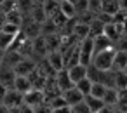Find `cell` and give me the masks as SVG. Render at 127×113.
I'll list each match as a JSON object with an SVG mask.
<instances>
[{
    "instance_id": "cell-1",
    "label": "cell",
    "mask_w": 127,
    "mask_h": 113,
    "mask_svg": "<svg viewBox=\"0 0 127 113\" xmlns=\"http://www.w3.org/2000/svg\"><path fill=\"white\" fill-rule=\"evenodd\" d=\"M115 54H117V47H111V49H108V51L97 52V54H94L91 64L96 66V68H99V70H111V68H113Z\"/></svg>"
},
{
    "instance_id": "cell-2",
    "label": "cell",
    "mask_w": 127,
    "mask_h": 113,
    "mask_svg": "<svg viewBox=\"0 0 127 113\" xmlns=\"http://www.w3.org/2000/svg\"><path fill=\"white\" fill-rule=\"evenodd\" d=\"M78 47H80V63L89 66L94 57V37H87L80 40Z\"/></svg>"
},
{
    "instance_id": "cell-3",
    "label": "cell",
    "mask_w": 127,
    "mask_h": 113,
    "mask_svg": "<svg viewBox=\"0 0 127 113\" xmlns=\"http://www.w3.org/2000/svg\"><path fill=\"white\" fill-rule=\"evenodd\" d=\"M2 104H5L7 108H16V106H23L25 104V94L16 90L14 87L7 90L5 97L2 99Z\"/></svg>"
},
{
    "instance_id": "cell-4",
    "label": "cell",
    "mask_w": 127,
    "mask_h": 113,
    "mask_svg": "<svg viewBox=\"0 0 127 113\" xmlns=\"http://www.w3.org/2000/svg\"><path fill=\"white\" fill-rule=\"evenodd\" d=\"M37 63L33 61V57H23L16 66H14V71L16 75H25V77H30L35 70H37Z\"/></svg>"
},
{
    "instance_id": "cell-5",
    "label": "cell",
    "mask_w": 127,
    "mask_h": 113,
    "mask_svg": "<svg viewBox=\"0 0 127 113\" xmlns=\"http://www.w3.org/2000/svg\"><path fill=\"white\" fill-rule=\"evenodd\" d=\"M16 71L12 66H7V64H0V84H4L5 87L12 89L14 87V82H16Z\"/></svg>"
},
{
    "instance_id": "cell-6",
    "label": "cell",
    "mask_w": 127,
    "mask_h": 113,
    "mask_svg": "<svg viewBox=\"0 0 127 113\" xmlns=\"http://www.w3.org/2000/svg\"><path fill=\"white\" fill-rule=\"evenodd\" d=\"M25 103L30 104V106H38L42 103H45V92L44 89H32L30 92L25 94Z\"/></svg>"
},
{
    "instance_id": "cell-7",
    "label": "cell",
    "mask_w": 127,
    "mask_h": 113,
    "mask_svg": "<svg viewBox=\"0 0 127 113\" xmlns=\"http://www.w3.org/2000/svg\"><path fill=\"white\" fill-rule=\"evenodd\" d=\"M63 97H64V101H66L70 106H75V104L82 103L85 96L78 90V87H77V85H73V87H70V89H66V90L63 92Z\"/></svg>"
},
{
    "instance_id": "cell-8",
    "label": "cell",
    "mask_w": 127,
    "mask_h": 113,
    "mask_svg": "<svg viewBox=\"0 0 127 113\" xmlns=\"http://www.w3.org/2000/svg\"><path fill=\"white\" fill-rule=\"evenodd\" d=\"M56 84H58V87L61 89V92H64L66 89H70V87L75 85V82L71 80V77H70V73H68L66 68H63V70H59V71L56 73Z\"/></svg>"
},
{
    "instance_id": "cell-9",
    "label": "cell",
    "mask_w": 127,
    "mask_h": 113,
    "mask_svg": "<svg viewBox=\"0 0 127 113\" xmlns=\"http://www.w3.org/2000/svg\"><path fill=\"white\" fill-rule=\"evenodd\" d=\"M115 47V44L104 35V33H99V35H94V54L97 52H103V51H108Z\"/></svg>"
},
{
    "instance_id": "cell-10",
    "label": "cell",
    "mask_w": 127,
    "mask_h": 113,
    "mask_svg": "<svg viewBox=\"0 0 127 113\" xmlns=\"http://www.w3.org/2000/svg\"><path fill=\"white\" fill-rule=\"evenodd\" d=\"M68 70V73H70V77H71V80L77 84V82H80L82 78H85L87 75H89V66L87 64H82V63H78V64H75V66H70V68H66Z\"/></svg>"
},
{
    "instance_id": "cell-11",
    "label": "cell",
    "mask_w": 127,
    "mask_h": 113,
    "mask_svg": "<svg viewBox=\"0 0 127 113\" xmlns=\"http://www.w3.org/2000/svg\"><path fill=\"white\" fill-rule=\"evenodd\" d=\"M47 61H49V64H51L56 71H59V70L66 68V66H64V56H63V52H61V51L49 52V54H47Z\"/></svg>"
},
{
    "instance_id": "cell-12",
    "label": "cell",
    "mask_w": 127,
    "mask_h": 113,
    "mask_svg": "<svg viewBox=\"0 0 127 113\" xmlns=\"http://www.w3.org/2000/svg\"><path fill=\"white\" fill-rule=\"evenodd\" d=\"M127 68V51L125 49H117L115 59H113V71H124Z\"/></svg>"
},
{
    "instance_id": "cell-13",
    "label": "cell",
    "mask_w": 127,
    "mask_h": 113,
    "mask_svg": "<svg viewBox=\"0 0 127 113\" xmlns=\"http://www.w3.org/2000/svg\"><path fill=\"white\" fill-rule=\"evenodd\" d=\"M25 56L19 52V51H16V49H9V51H5V54H4V64H7V66H16L21 59H23Z\"/></svg>"
},
{
    "instance_id": "cell-14",
    "label": "cell",
    "mask_w": 127,
    "mask_h": 113,
    "mask_svg": "<svg viewBox=\"0 0 127 113\" xmlns=\"http://www.w3.org/2000/svg\"><path fill=\"white\" fill-rule=\"evenodd\" d=\"M14 89L19 90V92H23V94H26V92H30V90L33 89V84H32L30 77L18 75V77H16V82H14Z\"/></svg>"
},
{
    "instance_id": "cell-15",
    "label": "cell",
    "mask_w": 127,
    "mask_h": 113,
    "mask_svg": "<svg viewBox=\"0 0 127 113\" xmlns=\"http://www.w3.org/2000/svg\"><path fill=\"white\" fill-rule=\"evenodd\" d=\"M84 101L87 103V106L91 108V111H92V113H99V111H101V110L106 106L104 99H101V97H96V96H92V94L85 96V97H84Z\"/></svg>"
},
{
    "instance_id": "cell-16",
    "label": "cell",
    "mask_w": 127,
    "mask_h": 113,
    "mask_svg": "<svg viewBox=\"0 0 127 113\" xmlns=\"http://www.w3.org/2000/svg\"><path fill=\"white\" fill-rule=\"evenodd\" d=\"M44 11L47 14V18H54L56 14L61 12V2H58V0H44Z\"/></svg>"
},
{
    "instance_id": "cell-17",
    "label": "cell",
    "mask_w": 127,
    "mask_h": 113,
    "mask_svg": "<svg viewBox=\"0 0 127 113\" xmlns=\"http://www.w3.org/2000/svg\"><path fill=\"white\" fill-rule=\"evenodd\" d=\"M78 19V18H77ZM73 35L78 38V40H84L87 37H91V25L87 23H82V21H77L75 25V30H73Z\"/></svg>"
},
{
    "instance_id": "cell-18",
    "label": "cell",
    "mask_w": 127,
    "mask_h": 113,
    "mask_svg": "<svg viewBox=\"0 0 127 113\" xmlns=\"http://www.w3.org/2000/svg\"><path fill=\"white\" fill-rule=\"evenodd\" d=\"M113 87L118 90L127 89V73L125 71H113Z\"/></svg>"
},
{
    "instance_id": "cell-19",
    "label": "cell",
    "mask_w": 127,
    "mask_h": 113,
    "mask_svg": "<svg viewBox=\"0 0 127 113\" xmlns=\"http://www.w3.org/2000/svg\"><path fill=\"white\" fill-rule=\"evenodd\" d=\"M61 12L68 18V19H73L78 16V11L75 7L73 2H68V0H61Z\"/></svg>"
},
{
    "instance_id": "cell-20",
    "label": "cell",
    "mask_w": 127,
    "mask_h": 113,
    "mask_svg": "<svg viewBox=\"0 0 127 113\" xmlns=\"http://www.w3.org/2000/svg\"><path fill=\"white\" fill-rule=\"evenodd\" d=\"M18 35H12V33H7V31H2L0 30V49L2 51H9L14 44Z\"/></svg>"
},
{
    "instance_id": "cell-21",
    "label": "cell",
    "mask_w": 127,
    "mask_h": 113,
    "mask_svg": "<svg viewBox=\"0 0 127 113\" xmlns=\"http://www.w3.org/2000/svg\"><path fill=\"white\" fill-rule=\"evenodd\" d=\"M118 11H122L118 0H103V12H106L110 16H115Z\"/></svg>"
},
{
    "instance_id": "cell-22",
    "label": "cell",
    "mask_w": 127,
    "mask_h": 113,
    "mask_svg": "<svg viewBox=\"0 0 127 113\" xmlns=\"http://www.w3.org/2000/svg\"><path fill=\"white\" fill-rule=\"evenodd\" d=\"M108 87H110V85H106V84L94 82V84H92V90H91V94H92V96H96V97L104 99V96H106V92H108Z\"/></svg>"
},
{
    "instance_id": "cell-23",
    "label": "cell",
    "mask_w": 127,
    "mask_h": 113,
    "mask_svg": "<svg viewBox=\"0 0 127 113\" xmlns=\"http://www.w3.org/2000/svg\"><path fill=\"white\" fill-rule=\"evenodd\" d=\"M92 84H94V82H92L89 77H85V78H82L80 82H77L75 85L78 87V90H80L84 96H89V94H91V90H92Z\"/></svg>"
},
{
    "instance_id": "cell-24",
    "label": "cell",
    "mask_w": 127,
    "mask_h": 113,
    "mask_svg": "<svg viewBox=\"0 0 127 113\" xmlns=\"http://www.w3.org/2000/svg\"><path fill=\"white\" fill-rule=\"evenodd\" d=\"M104 103H106V104H117V103H118V89L108 87V92H106V96H104Z\"/></svg>"
},
{
    "instance_id": "cell-25",
    "label": "cell",
    "mask_w": 127,
    "mask_h": 113,
    "mask_svg": "<svg viewBox=\"0 0 127 113\" xmlns=\"http://www.w3.org/2000/svg\"><path fill=\"white\" fill-rule=\"evenodd\" d=\"M14 9H18V0H5V2L0 4V12H4L5 16L12 12Z\"/></svg>"
},
{
    "instance_id": "cell-26",
    "label": "cell",
    "mask_w": 127,
    "mask_h": 113,
    "mask_svg": "<svg viewBox=\"0 0 127 113\" xmlns=\"http://www.w3.org/2000/svg\"><path fill=\"white\" fill-rule=\"evenodd\" d=\"M33 7H35V2H33V0H18V9H19L23 14H30Z\"/></svg>"
},
{
    "instance_id": "cell-27",
    "label": "cell",
    "mask_w": 127,
    "mask_h": 113,
    "mask_svg": "<svg viewBox=\"0 0 127 113\" xmlns=\"http://www.w3.org/2000/svg\"><path fill=\"white\" fill-rule=\"evenodd\" d=\"M2 31H7V33H12V35H19L21 33V26H18V25H14V23H11V21H5V25L0 28Z\"/></svg>"
},
{
    "instance_id": "cell-28",
    "label": "cell",
    "mask_w": 127,
    "mask_h": 113,
    "mask_svg": "<svg viewBox=\"0 0 127 113\" xmlns=\"http://www.w3.org/2000/svg\"><path fill=\"white\" fill-rule=\"evenodd\" d=\"M89 11L94 14L103 12V0H89Z\"/></svg>"
},
{
    "instance_id": "cell-29",
    "label": "cell",
    "mask_w": 127,
    "mask_h": 113,
    "mask_svg": "<svg viewBox=\"0 0 127 113\" xmlns=\"http://www.w3.org/2000/svg\"><path fill=\"white\" fill-rule=\"evenodd\" d=\"M71 108H73V113H92L85 101H82V103H78V104H75V106H71Z\"/></svg>"
},
{
    "instance_id": "cell-30",
    "label": "cell",
    "mask_w": 127,
    "mask_h": 113,
    "mask_svg": "<svg viewBox=\"0 0 127 113\" xmlns=\"http://www.w3.org/2000/svg\"><path fill=\"white\" fill-rule=\"evenodd\" d=\"M35 113H52V108L49 103H42V104L35 106Z\"/></svg>"
},
{
    "instance_id": "cell-31",
    "label": "cell",
    "mask_w": 127,
    "mask_h": 113,
    "mask_svg": "<svg viewBox=\"0 0 127 113\" xmlns=\"http://www.w3.org/2000/svg\"><path fill=\"white\" fill-rule=\"evenodd\" d=\"M99 113H122V111H120V108L117 104H106Z\"/></svg>"
},
{
    "instance_id": "cell-32",
    "label": "cell",
    "mask_w": 127,
    "mask_h": 113,
    "mask_svg": "<svg viewBox=\"0 0 127 113\" xmlns=\"http://www.w3.org/2000/svg\"><path fill=\"white\" fill-rule=\"evenodd\" d=\"M52 113H73V108L70 104H64L59 108H52Z\"/></svg>"
},
{
    "instance_id": "cell-33",
    "label": "cell",
    "mask_w": 127,
    "mask_h": 113,
    "mask_svg": "<svg viewBox=\"0 0 127 113\" xmlns=\"http://www.w3.org/2000/svg\"><path fill=\"white\" fill-rule=\"evenodd\" d=\"M5 21H7V16H5L4 12H0V28L5 25Z\"/></svg>"
},
{
    "instance_id": "cell-34",
    "label": "cell",
    "mask_w": 127,
    "mask_h": 113,
    "mask_svg": "<svg viewBox=\"0 0 127 113\" xmlns=\"http://www.w3.org/2000/svg\"><path fill=\"white\" fill-rule=\"evenodd\" d=\"M118 2H120V9L127 12V0H118Z\"/></svg>"
},
{
    "instance_id": "cell-35",
    "label": "cell",
    "mask_w": 127,
    "mask_h": 113,
    "mask_svg": "<svg viewBox=\"0 0 127 113\" xmlns=\"http://www.w3.org/2000/svg\"><path fill=\"white\" fill-rule=\"evenodd\" d=\"M9 113H21V106H16V108H9Z\"/></svg>"
},
{
    "instance_id": "cell-36",
    "label": "cell",
    "mask_w": 127,
    "mask_h": 113,
    "mask_svg": "<svg viewBox=\"0 0 127 113\" xmlns=\"http://www.w3.org/2000/svg\"><path fill=\"white\" fill-rule=\"evenodd\" d=\"M4 54H5V51L0 49V64H2V61H4Z\"/></svg>"
},
{
    "instance_id": "cell-37",
    "label": "cell",
    "mask_w": 127,
    "mask_h": 113,
    "mask_svg": "<svg viewBox=\"0 0 127 113\" xmlns=\"http://www.w3.org/2000/svg\"><path fill=\"white\" fill-rule=\"evenodd\" d=\"M68 2H73V4H75V0H68Z\"/></svg>"
},
{
    "instance_id": "cell-38",
    "label": "cell",
    "mask_w": 127,
    "mask_h": 113,
    "mask_svg": "<svg viewBox=\"0 0 127 113\" xmlns=\"http://www.w3.org/2000/svg\"><path fill=\"white\" fill-rule=\"evenodd\" d=\"M2 2H5V0H0V4H2Z\"/></svg>"
},
{
    "instance_id": "cell-39",
    "label": "cell",
    "mask_w": 127,
    "mask_h": 113,
    "mask_svg": "<svg viewBox=\"0 0 127 113\" xmlns=\"http://www.w3.org/2000/svg\"><path fill=\"white\" fill-rule=\"evenodd\" d=\"M124 71H125V73H127V68H125V70H124Z\"/></svg>"
},
{
    "instance_id": "cell-40",
    "label": "cell",
    "mask_w": 127,
    "mask_h": 113,
    "mask_svg": "<svg viewBox=\"0 0 127 113\" xmlns=\"http://www.w3.org/2000/svg\"><path fill=\"white\" fill-rule=\"evenodd\" d=\"M58 2H61V0H58Z\"/></svg>"
}]
</instances>
